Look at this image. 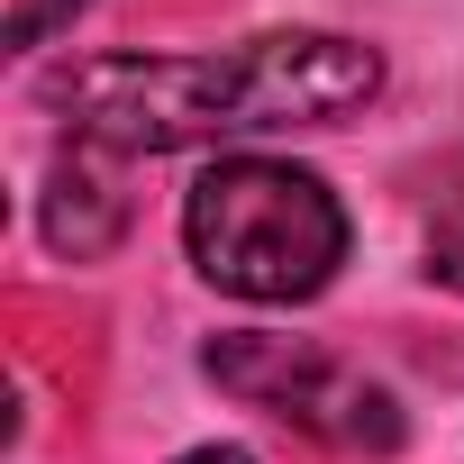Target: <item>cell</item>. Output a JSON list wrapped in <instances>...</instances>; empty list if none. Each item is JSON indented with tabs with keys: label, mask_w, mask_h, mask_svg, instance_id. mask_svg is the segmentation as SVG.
Masks as SVG:
<instances>
[{
	"label": "cell",
	"mask_w": 464,
	"mask_h": 464,
	"mask_svg": "<svg viewBox=\"0 0 464 464\" xmlns=\"http://www.w3.org/2000/svg\"><path fill=\"white\" fill-rule=\"evenodd\" d=\"M382 92L373 46L355 37H256L237 55H92L55 73V110L82 146L119 155H173L265 128H319L337 110H364Z\"/></svg>",
	"instance_id": "cell-1"
},
{
	"label": "cell",
	"mask_w": 464,
	"mask_h": 464,
	"mask_svg": "<svg viewBox=\"0 0 464 464\" xmlns=\"http://www.w3.org/2000/svg\"><path fill=\"white\" fill-rule=\"evenodd\" d=\"M191 265L237 301H310L346 265V209L319 173L274 155H227L182 200Z\"/></svg>",
	"instance_id": "cell-2"
},
{
	"label": "cell",
	"mask_w": 464,
	"mask_h": 464,
	"mask_svg": "<svg viewBox=\"0 0 464 464\" xmlns=\"http://www.w3.org/2000/svg\"><path fill=\"white\" fill-rule=\"evenodd\" d=\"M209 373H218L227 392H246L256 410L301 419L310 437H337V446H392V437H401L382 382H364V373H346L337 355L292 346V337H218V346H209Z\"/></svg>",
	"instance_id": "cell-3"
},
{
	"label": "cell",
	"mask_w": 464,
	"mask_h": 464,
	"mask_svg": "<svg viewBox=\"0 0 464 464\" xmlns=\"http://www.w3.org/2000/svg\"><path fill=\"white\" fill-rule=\"evenodd\" d=\"M119 227H128V200H119V182L92 164V155H73L64 173H55V191H46V237H55V256H101V246H119Z\"/></svg>",
	"instance_id": "cell-4"
},
{
	"label": "cell",
	"mask_w": 464,
	"mask_h": 464,
	"mask_svg": "<svg viewBox=\"0 0 464 464\" xmlns=\"http://www.w3.org/2000/svg\"><path fill=\"white\" fill-rule=\"evenodd\" d=\"M428 274H437L446 292H464V182H455V200H446L437 227H428Z\"/></svg>",
	"instance_id": "cell-5"
},
{
	"label": "cell",
	"mask_w": 464,
	"mask_h": 464,
	"mask_svg": "<svg viewBox=\"0 0 464 464\" xmlns=\"http://www.w3.org/2000/svg\"><path fill=\"white\" fill-rule=\"evenodd\" d=\"M73 10H82V0H10V46H46Z\"/></svg>",
	"instance_id": "cell-6"
},
{
	"label": "cell",
	"mask_w": 464,
	"mask_h": 464,
	"mask_svg": "<svg viewBox=\"0 0 464 464\" xmlns=\"http://www.w3.org/2000/svg\"><path fill=\"white\" fill-rule=\"evenodd\" d=\"M182 464H256V455H246V446H191Z\"/></svg>",
	"instance_id": "cell-7"
}]
</instances>
